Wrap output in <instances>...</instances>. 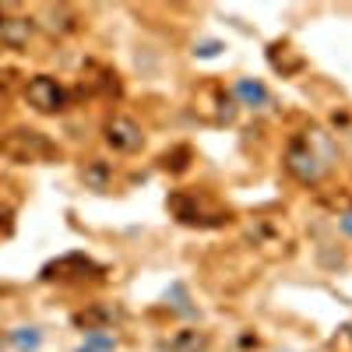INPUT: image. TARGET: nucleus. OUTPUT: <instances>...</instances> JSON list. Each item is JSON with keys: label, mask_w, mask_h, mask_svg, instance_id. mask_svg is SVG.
Returning a JSON list of instances; mask_svg holds the SVG:
<instances>
[{"label": "nucleus", "mask_w": 352, "mask_h": 352, "mask_svg": "<svg viewBox=\"0 0 352 352\" xmlns=\"http://www.w3.org/2000/svg\"><path fill=\"white\" fill-rule=\"evenodd\" d=\"M28 102H32L36 109H43V113H50V109H60L64 92L53 78H32L28 81Z\"/></svg>", "instance_id": "obj_1"}, {"label": "nucleus", "mask_w": 352, "mask_h": 352, "mask_svg": "<svg viewBox=\"0 0 352 352\" xmlns=\"http://www.w3.org/2000/svg\"><path fill=\"white\" fill-rule=\"evenodd\" d=\"M109 141L116 144V148H138L141 144V134H138V127L131 124V120H113L109 124Z\"/></svg>", "instance_id": "obj_2"}, {"label": "nucleus", "mask_w": 352, "mask_h": 352, "mask_svg": "<svg viewBox=\"0 0 352 352\" xmlns=\"http://www.w3.org/2000/svg\"><path fill=\"white\" fill-rule=\"evenodd\" d=\"M236 96L243 99V106H264V102H268L264 85H261V81H250V78H240V81H236Z\"/></svg>", "instance_id": "obj_3"}, {"label": "nucleus", "mask_w": 352, "mask_h": 352, "mask_svg": "<svg viewBox=\"0 0 352 352\" xmlns=\"http://www.w3.org/2000/svg\"><path fill=\"white\" fill-rule=\"evenodd\" d=\"M113 349H116L113 335H106V331H92V335H85V345H81L78 352H113Z\"/></svg>", "instance_id": "obj_4"}, {"label": "nucleus", "mask_w": 352, "mask_h": 352, "mask_svg": "<svg viewBox=\"0 0 352 352\" xmlns=\"http://www.w3.org/2000/svg\"><path fill=\"white\" fill-rule=\"evenodd\" d=\"M14 345H18V349H39V331H36V328L14 331Z\"/></svg>", "instance_id": "obj_5"}, {"label": "nucleus", "mask_w": 352, "mask_h": 352, "mask_svg": "<svg viewBox=\"0 0 352 352\" xmlns=\"http://www.w3.org/2000/svg\"><path fill=\"white\" fill-rule=\"evenodd\" d=\"M342 229H345V232H352V215H345V219H342Z\"/></svg>", "instance_id": "obj_6"}]
</instances>
